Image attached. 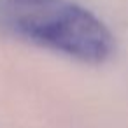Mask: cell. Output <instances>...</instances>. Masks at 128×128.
Segmentation results:
<instances>
[{
  "label": "cell",
  "instance_id": "1",
  "mask_svg": "<svg viewBox=\"0 0 128 128\" xmlns=\"http://www.w3.org/2000/svg\"><path fill=\"white\" fill-rule=\"evenodd\" d=\"M0 30L88 63H100L114 51L109 28L68 0H0Z\"/></svg>",
  "mask_w": 128,
  "mask_h": 128
}]
</instances>
